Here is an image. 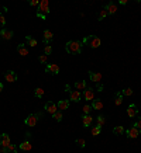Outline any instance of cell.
Masks as SVG:
<instances>
[{"label": "cell", "instance_id": "24", "mask_svg": "<svg viewBox=\"0 0 141 153\" xmlns=\"http://www.w3.org/2000/svg\"><path fill=\"white\" fill-rule=\"evenodd\" d=\"M113 133H114V135H117V136H120V135H124V133H126L124 127H121V125H119V127H114L113 128Z\"/></svg>", "mask_w": 141, "mask_h": 153}, {"label": "cell", "instance_id": "41", "mask_svg": "<svg viewBox=\"0 0 141 153\" xmlns=\"http://www.w3.org/2000/svg\"><path fill=\"white\" fill-rule=\"evenodd\" d=\"M65 91H66V93H69V91H70V87H69V85H66V86H65Z\"/></svg>", "mask_w": 141, "mask_h": 153}, {"label": "cell", "instance_id": "26", "mask_svg": "<svg viewBox=\"0 0 141 153\" xmlns=\"http://www.w3.org/2000/svg\"><path fill=\"white\" fill-rule=\"evenodd\" d=\"M44 94H45V91H44V89H41V87H37V89L34 90V95H35L37 98H43Z\"/></svg>", "mask_w": 141, "mask_h": 153}, {"label": "cell", "instance_id": "11", "mask_svg": "<svg viewBox=\"0 0 141 153\" xmlns=\"http://www.w3.org/2000/svg\"><path fill=\"white\" fill-rule=\"evenodd\" d=\"M81 98H82L81 91H78V90H70L69 91V101L78 103V101H81Z\"/></svg>", "mask_w": 141, "mask_h": 153}, {"label": "cell", "instance_id": "2", "mask_svg": "<svg viewBox=\"0 0 141 153\" xmlns=\"http://www.w3.org/2000/svg\"><path fill=\"white\" fill-rule=\"evenodd\" d=\"M49 3L48 0H41L37 7V17L41 20H47V16L49 14Z\"/></svg>", "mask_w": 141, "mask_h": 153}, {"label": "cell", "instance_id": "6", "mask_svg": "<svg viewBox=\"0 0 141 153\" xmlns=\"http://www.w3.org/2000/svg\"><path fill=\"white\" fill-rule=\"evenodd\" d=\"M44 110L52 115V114H55V112L58 111V107H57V104H55L54 101H47V103L44 104Z\"/></svg>", "mask_w": 141, "mask_h": 153}, {"label": "cell", "instance_id": "29", "mask_svg": "<svg viewBox=\"0 0 141 153\" xmlns=\"http://www.w3.org/2000/svg\"><path fill=\"white\" fill-rule=\"evenodd\" d=\"M90 111H92V106H89V104H85V106L82 107V112H83V115L90 114Z\"/></svg>", "mask_w": 141, "mask_h": 153}, {"label": "cell", "instance_id": "18", "mask_svg": "<svg viewBox=\"0 0 141 153\" xmlns=\"http://www.w3.org/2000/svg\"><path fill=\"white\" fill-rule=\"evenodd\" d=\"M104 9L107 11L109 14H116V11H117V4L114 3V1H109L107 6H104Z\"/></svg>", "mask_w": 141, "mask_h": 153}, {"label": "cell", "instance_id": "35", "mask_svg": "<svg viewBox=\"0 0 141 153\" xmlns=\"http://www.w3.org/2000/svg\"><path fill=\"white\" fill-rule=\"evenodd\" d=\"M51 53H52V48H51V45H45V48H44V55L49 56Z\"/></svg>", "mask_w": 141, "mask_h": 153}, {"label": "cell", "instance_id": "39", "mask_svg": "<svg viewBox=\"0 0 141 153\" xmlns=\"http://www.w3.org/2000/svg\"><path fill=\"white\" fill-rule=\"evenodd\" d=\"M28 4H30V6H37V7H38L40 1H38V0H30V1H28Z\"/></svg>", "mask_w": 141, "mask_h": 153}, {"label": "cell", "instance_id": "34", "mask_svg": "<svg viewBox=\"0 0 141 153\" xmlns=\"http://www.w3.org/2000/svg\"><path fill=\"white\" fill-rule=\"evenodd\" d=\"M7 150H9V153H17V146L14 143H10V145L7 146Z\"/></svg>", "mask_w": 141, "mask_h": 153}, {"label": "cell", "instance_id": "27", "mask_svg": "<svg viewBox=\"0 0 141 153\" xmlns=\"http://www.w3.org/2000/svg\"><path fill=\"white\" fill-rule=\"evenodd\" d=\"M114 103H116V106H121V104H123V94H121V93H116Z\"/></svg>", "mask_w": 141, "mask_h": 153}, {"label": "cell", "instance_id": "19", "mask_svg": "<svg viewBox=\"0 0 141 153\" xmlns=\"http://www.w3.org/2000/svg\"><path fill=\"white\" fill-rule=\"evenodd\" d=\"M69 100H59L58 103H57V107H58V110L59 111H65L69 108Z\"/></svg>", "mask_w": 141, "mask_h": 153}, {"label": "cell", "instance_id": "33", "mask_svg": "<svg viewBox=\"0 0 141 153\" xmlns=\"http://www.w3.org/2000/svg\"><path fill=\"white\" fill-rule=\"evenodd\" d=\"M104 124H106V118H104L103 115H99V117H98V127L102 128Z\"/></svg>", "mask_w": 141, "mask_h": 153}, {"label": "cell", "instance_id": "7", "mask_svg": "<svg viewBox=\"0 0 141 153\" xmlns=\"http://www.w3.org/2000/svg\"><path fill=\"white\" fill-rule=\"evenodd\" d=\"M45 73H48V74H58L59 73V65H57V63H49L45 66Z\"/></svg>", "mask_w": 141, "mask_h": 153}, {"label": "cell", "instance_id": "13", "mask_svg": "<svg viewBox=\"0 0 141 153\" xmlns=\"http://www.w3.org/2000/svg\"><path fill=\"white\" fill-rule=\"evenodd\" d=\"M138 115V108H137L136 104H130L127 107V117L129 118H134V117Z\"/></svg>", "mask_w": 141, "mask_h": 153}, {"label": "cell", "instance_id": "43", "mask_svg": "<svg viewBox=\"0 0 141 153\" xmlns=\"http://www.w3.org/2000/svg\"><path fill=\"white\" fill-rule=\"evenodd\" d=\"M98 90H99V91H102V90H103V86L100 85V83L98 85Z\"/></svg>", "mask_w": 141, "mask_h": 153}, {"label": "cell", "instance_id": "36", "mask_svg": "<svg viewBox=\"0 0 141 153\" xmlns=\"http://www.w3.org/2000/svg\"><path fill=\"white\" fill-rule=\"evenodd\" d=\"M38 60H40L41 63H47V62H48V56L43 53V55H40V56H38Z\"/></svg>", "mask_w": 141, "mask_h": 153}, {"label": "cell", "instance_id": "31", "mask_svg": "<svg viewBox=\"0 0 141 153\" xmlns=\"http://www.w3.org/2000/svg\"><path fill=\"white\" fill-rule=\"evenodd\" d=\"M76 142V145H78V146H79V148H85V146H86V141H85V139H82V138H78V139H76L75 141Z\"/></svg>", "mask_w": 141, "mask_h": 153}, {"label": "cell", "instance_id": "30", "mask_svg": "<svg viewBox=\"0 0 141 153\" xmlns=\"http://www.w3.org/2000/svg\"><path fill=\"white\" fill-rule=\"evenodd\" d=\"M100 132H102V128L100 127H93V129L90 131V133H92V136H98V135H100Z\"/></svg>", "mask_w": 141, "mask_h": 153}, {"label": "cell", "instance_id": "8", "mask_svg": "<svg viewBox=\"0 0 141 153\" xmlns=\"http://www.w3.org/2000/svg\"><path fill=\"white\" fill-rule=\"evenodd\" d=\"M13 35H14V32L11 31V30H9V28H6V27H3V28L0 30V38H3V39H6V41L11 39Z\"/></svg>", "mask_w": 141, "mask_h": 153}, {"label": "cell", "instance_id": "15", "mask_svg": "<svg viewBox=\"0 0 141 153\" xmlns=\"http://www.w3.org/2000/svg\"><path fill=\"white\" fill-rule=\"evenodd\" d=\"M126 133H127V138H129V139H136V138H138L140 131H138V129L133 125L130 129H127V132H126Z\"/></svg>", "mask_w": 141, "mask_h": 153}, {"label": "cell", "instance_id": "21", "mask_svg": "<svg viewBox=\"0 0 141 153\" xmlns=\"http://www.w3.org/2000/svg\"><path fill=\"white\" fill-rule=\"evenodd\" d=\"M75 89L78 90V91H85V89H86L87 86H86V80H78V82H75Z\"/></svg>", "mask_w": 141, "mask_h": 153}, {"label": "cell", "instance_id": "16", "mask_svg": "<svg viewBox=\"0 0 141 153\" xmlns=\"http://www.w3.org/2000/svg\"><path fill=\"white\" fill-rule=\"evenodd\" d=\"M92 124H93V118L90 114H87V115H83V114H82V125H83V127L89 128Z\"/></svg>", "mask_w": 141, "mask_h": 153}, {"label": "cell", "instance_id": "3", "mask_svg": "<svg viewBox=\"0 0 141 153\" xmlns=\"http://www.w3.org/2000/svg\"><path fill=\"white\" fill-rule=\"evenodd\" d=\"M82 44H83V45H87L89 48H99L100 44H102V41H100V38L96 37V35H87V37L83 38Z\"/></svg>", "mask_w": 141, "mask_h": 153}, {"label": "cell", "instance_id": "42", "mask_svg": "<svg viewBox=\"0 0 141 153\" xmlns=\"http://www.w3.org/2000/svg\"><path fill=\"white\" fill-rule=\"evenodd\" d=\"M119 3H120V4H123V6H124V4H127V0H120Z\"/></svg>", "mask_w": 141, "mask_h": 153}, {"label": "cell", "instance_id": "17", "mask_svg": "<svg viewBox=\"0 0 141 153\" xmlns=\"http://www.w3.org/2000/svg\"><path fill=\"white\" fill-rule=\"evenodd\" d=\"M90 106H92V110H96V111H100L104 107L103 101L100 100V98H95V100L92 101V104H90Z\"/></svg>", "mask_w": 141, "mask_h": 153}, {"label": "cell", "instance_id": "38", "mask_svg": "<svg viewBox=\"0 0 141 153\" xmlns=\"http://www.w3.org/2000/svg\"><path fill=\"white\" fill-rule=\"evenodd\" d=\"M4 26H6V18H4V16H3V14H0V27L3 28Z\"/></svg>", "mask_w": 141, "mask_h": 153}, {"label": "cell", "instance_id": "12", "mask_svg": "<svg viewBox=\"0 0 141 153\" xmlns=\"http://www.w3.org/2000/svg\"><path fill=\"white\" fill-rule=\"evenodd\" d=\"M43 38H44V42H45V45H49V44L52 42L54 34H52V31H51V30H44Z\"/></svg>", "mask_w": 141, "mask_h": 153}, {"label": "cell", "instance_id": "9", "mask_svg": "<svg viewBox=\"0 0 141 153\" xmlns=\"http://www.w3.org/2000/svg\"><path fill=\"white\" fill-rule=\"evenodd\" d=\"M87 74H89V79L92 80L93 83H100V80H102V77H103V74L99 73V72H92V70H89L87 72Z\"/></svg>", "mask_w": 141, "mask_h": 153}, {"label": "cell", "instance_id": "32", "mask_svg": "<svg viewBox=\"0 0 141 153\" xmlns=\"http://www.w3.org/2000/svg\"><path fill=\"white\" fill-rule=\"evenodd\" d=\"M133 93H134V91H133V89H130V87H126V89L121 91V94L126 95V97H130V95H133Z\"/></svg>", "mask_w": 141, "mask_h": 153}, {"label": "cell", "instance_id": "23", "mask_svg": "<svg viewBox=\"0 0 141 153\" xmlns=\"http://www.w3.org/2000/svg\"><path fill=\"white\" fill-rule=\"evenodd\" d=\"M26 44H28L31 48H35L37 47V39L33 38L31 35H27V37H26Z\"/></svg>", "mask_w": 141, "mask_h": 153}, {"label": "cell", "instance_id": "44", "mask_svg": "<svg viewBox=\"0 0 141 153\" xmlns=\"http://www.w3.org/2000/svg\"><path fill=\"white\" fill-rule=\"evenodd\" d=\"M3 89H4V86H3V83H0V93L3 91Z\"/></svg>", "mask_w": 141, "mask_h": 153}, {"label": "cell", "instance_id": "14", "mask_svg": "<svg viewBox=\"0 0 141 153\" xmlns=\"http://www.w3.org/2000/svg\"><path fill=\"white\" fill-rule=\"evenodd\" d=\"M10 143H11L10 136H9L7 133H1V135H0V146H1V148H7Z\"/></svg>", "mask_w": 141, "mask_h": 153}, {"label": "cell", "instance_id": "28", "mask_svg": "<svg viewBox=\"0 0 141 153\" xmlns=\"http://www.w3.org/2000/svg\"><path fill=\"white\" fill-rule=\"evenodd\" d=\"M52 118H54L57 122H61V121H62V118H64V115H62V112L58 110L57 112H55V114H52Z\"/></svg>", "mask_w": 141, "mask_h": 153}, {"label": "cell", "instance_id": "40", "mask_svg": "<svg viewBox=\"0 0 141 153\" xmlns=\"http://www.w3.org/2000/svg\"><path fill=\"white\" fill-rule=\"evenodd\" d=\"M0 153H9L7 148H0Z\"/></svg>", "mask_w": 141, "mask_h": 153}, {"label": "cell", "instance_id": "4", "mask_svg": "<svg viewBox=\"0 0 141 153\" xmlns=\"http://www.w3.org/2000/svg\"><path fill=\"white\" fill-rule=\"evenodd\" d=\"M41 117V114H30V115L24 119V125L28 128H34L35 125H37V122H38V118Z\"/></svg>", "mask_w": 141, "mask_h": 153}, {"label": "cell", "instance_id": "45", "mask_svg": "<svg viewBox=\"0 0 141 153\" xmlns=\"http://www.w3.org/2000/svg\"><path fill=\"white\" fill-rule=\"evenodd\" d=\"M140 133H141V132H140Z\"/></svg>", "mask_w": 141, "mask_h": 153}, {"label": "cell", "instance_id": "10", "mask_svg": "<svg viewBox=\"0 0 141 153\" xmlns=\"http://www.w3.org/2000/svg\"><path fill=\"white\" fill-rule=\"evenodd\" d=\"M82 97H83L86 101H93V100H95V98H93V97H95L93 87H86V89H85V91H83V95H82Z\"/></svg>", "mask_w": 141, "mask_h": 153}, {"label": "cell", "instance_id": "1", "mask_svg": "<svg viewBox=\"0 0 141 153\" xmlns=\"http://www.w3.org/2000/svg\"><path fill=\"white\" fill-rule=\"evenodd\" d=\"M82 48H83V44L81 41H76V39L68 41L65 44V49L69 55H79V53H82Z\"/></svg>", "mask_w": 141, "mask_h": 153}, {"label": "cell", "instance_id": "22", "mask_svg": "<svg viewBox=\"0 0 141 153\" xmlns=\"http://www.w3.org/2000/svg\"><path fill=\"white\" fill-rule=\"evenodd\" d=\"M17 52L20 53L21 56H27V55H28V49L26 48V44H18V47H17Z\"/></svg>", "mask_w": 141, "mask_h": 153}, {"label": "cell", "instance_id": "37", "mask_svg": "<svg viewBox=\"0 0 141 153\" xmlns=\"http://www.w3.org/2000/svg\"><path fill=\"white\" fill-rule=\"evenodd\" d=\"M134 127H136L137 129L141 132V117H138V119H137V122L134 124Z\"/></svg>", "mask_w": 141, "mask_h": 153}, {"label": "cell", "instance_id": "5", "mask_svg": "<svg viewBox=\"0 0 141 153\" xmlns=\"http://www.w3.org/2000/svg\"><path fill=\"white\" fill-rule=\"evenodd\" d=\"M3 77H4L6 82H9V83H14V82H17V74L14 70H6L4 73H3Z\"/></svg>", "mask_w": 141, "mask_h": 153}, {"label": "cell", "instance_id": "20", "mask_svg": "<svg viewBox=\"0 0 141 153\" xmlns=\"http://www.w3.org/2000/svg\"><path fill=\"white\" fill-rule=\"evenodd\" d=\"M18 148L21 149V150H24V152H30V150L33 149V145H31V142H30L28 139H26L24 142H21L18 145Z\"/></svg>", "mask_w": 141, "mask_h": 153}, {"label": "cell", "instance_id": "25", "mask_svg": "<svg viewBox=\"0 0 141 153\" xmlns=\"http://www.w3.org/2000/svg\"><path fill=\"white\" fill-rule=\"evenodd\" d=\"M107 16H109V13L106 11V9H102V10L99 11V14H98V21H103Z\"/></svg>", "mask_w": 141, "mask_h": 153}]
</instances>
